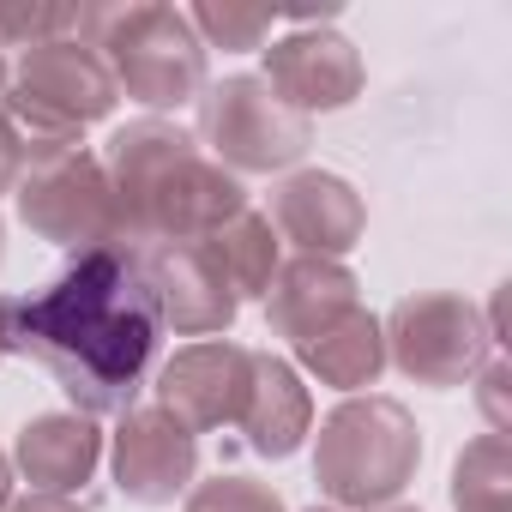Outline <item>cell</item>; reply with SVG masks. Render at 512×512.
Segmentation results:
<instances>
[{"label": "cell", "mask_w": 512, "mask_h": 512, "mask_svg": "<svg viewBox=\"0 0 512 512\" xmlns=\"http://www.w3.org/2000/svg\"><path fill=\"white\" fill-rule=\"evenodd\" d=\"M109 470H115V488L133 506H169L175 494H187L199 482V434H187L157 404H133L115 422Z\"/></svg>", "instance_id": "10"}, {"label": "cell", "mask_w": 512, "mask_h": 512, "mask_svg": "<svg viewBox=\"0 0 512 512\" xmlns=\"http://www.w3.org/2000/svg\"><path fill=\"white\" fill-rule=\"evenodd\" d=\"M7 506H13V458L0 452V512H7Z\"/></svg>", "instance_id": "26"}, {"label": "cell", "mask_w": 512, "mask_h": 512, "mask_svg": "<svg viewBox=\"0 0 512 512\" xmlns=\"http://www.w3.org/2000/svg\"><path fill=\"white\" fill-rule=\"evenodd\" d=\"M0 260H7V223H0Z\"/></svg>", "instance_id": "29"}, {"label": "cell", "mask_w": 512, "mask_h": 512, "mask_svg": "<svg viewBox=\"0 0 512 512\" xmlns=\"http://www.w3.org/2000/svg\"><path fill=\"white\" fill-rule=\"evenodd\" d=\"M247 374H253V350L247 344H229V338L181 344L163 362V374H157V410H169L187 434L235 428L241 398H247Z\"/></svg>", "instance_id": "11"}, {"label": "cell", "mask_w": 512, "mask_h": 512, "mask_svg": "<svg viewBox=\"0 0 512 512\" xmlns=\"http://www.w3.org/2000/svg\"><path fill=\"white\" fill-rule=\"evenodd\" d=\"M7 512H91V506H79L73 494H13Z\"/></svg>", "instance_id": "24"}, {"label": "cell", "mask_w": 512, "mask_h": 512, "mask_svg": "<svg viewBox=\"0 0 512 512\" xmlns=\"http://www.w3.org/2000/svg\"><path fill=\"white\" fill-rule=\"evenodd\" d=\"M247 452L260 458H296L302 440L314 434V398L302 386V368L272 356V350H253V374H247V398H241V416H235Z\"/></svg>", "instance_id": "14"}, {"label": "cell", "mask_w": 512, "mask_h": 512, "mask_svg": "<svg viewBox=\"0 0 512 512\" xmlns=\"http://www.w3.org/2000/svg\"><path fill=\"white\" fill-rule=\"evenodd\" d=\"M278 241H290L296 253H314V260H344V253L368 235V205L362 193L332 175V169H296L272 187V217Z\"/></svg>", "instance_id": "13"}, {"label": "cell", "mask_w": 512, "mask_h": 512, "mask_svg": "<svg viewBox=\"0 0 512 512\" xmlns=\"http://www.w3.org/2000/svg\"><path fill=\"white\" fill-rule=\"evenodd\" d=\"M380 338H386V368H398L404 380L434 386V392L476 380V368L488 362V320L476 302H464L452 290L404 296L380 320Z\"/></svg>", "instance_id": "8"}, {"label": "cell", "mask_w": 512, "mask_h": 512, "mask_svg": "<svg viewBox=\"0 0 512 512\" xmlns=\"http://www.w3.org/2000/svg\"><path fill=\"white\" fill-rule=\"evenodd\" d=\"M506 380H512V368H506V356L494 350V362L476 368V398H482V410H488V434H506Z\"/></svg>", "instance_id": "22"}, {"label": "cell", "mask_w": 512, "mask_h": 512, "mask_svg": "<svg viewBox=\"0 0 512 512\" xmlns=\"http://www.w3.org/2000/svg\"><path fill=\"white\" fill-rule=\"evenodd\" d=\"M109 187H115V247L145 253L169 241H205L217 223L247 211L241 175L211 163L199 139L163 115L127 121L109 139Z\"/></svg>", "instance_id": "2"}, {"label": "cell", "mask_w": 512, "mask_h": 512, "mask_svg": "<svg viewBox=\"0 0 512 512\" xmlns=\"http://www.w3.org/2000/svg\"><path fill=\"white\" fill-rule=\"evenodd\" d=\"M133 266L151 290V308L163 320V332L181 338H223L241 314V302L229 296V284L217 278V266L199 253V241H169V247H145L133 253Z\"/></svg>", "instance_id": "12"}, {"label": "cell", "mask_w": 512, "mask_h": 512, "mask_svg": "<svg viewBox=\"0 0 512 512\" xmlns=\"http://www.w3.org/2000/svg\"><path fill=\"white\" fill-rule=\"evenodd\" d=\"M13 464L31 482V494H79L103 464V428L79 410L31 416L13 440Z\"/></svg>", "instance_id": "16"}, {"label": "cell", "mask_w": 512, "mask_h": 512, "mask_svg": "<svg viewBox=\"0 0 512 512\" xmlns=\"http://www.w3.org/2000/svg\"><path fill=\"white\" fill-rule=\"evenodd\" d=\"M25 133L7 121V109H0V193H13L19 187V175H25Z\"/></svg>", "instance_id": "23"}, {"label": "cell", "mask_w": 512, "mask_h": 512, "mask_svg": "<svg viewBox=\"0 0 512 512\" xmlns=\"http://www.w3.org/2000/svg\"><path fill=\"white\" fill-rule=\"evenodd\" d=\"M79 43L109 67L115 97H133L145 109H181L205 91V43L193 37L187 13L163 0L79 7Z\"/></svg>", "instance_id": "4"}, {"label": "cell", "mask_w": 512, "mask_h": 512, "mask_svg": "<svg viewBox=\"0 0 512 512\" xmlns=\"http://www.w3.org/2000/svg\"><path fill=\"white\" fill-rule=\"evenodd\" d=\"M308 512H338V506H308Z\"/></svg>", "instance_id": "30"}, {"label": "cell", "mask_w": 512, "mask_h": 512, "mask_svg": "<svg viewBox=\"0 0 512 512\" xmlns=\"http://www.w3.org/2000/svg\"><path fill=\"white\" fill-rule=\"evenodd\" d=\"M362 55L344 31L332 25H308V31H284L266 49V85L284 109L308 115H338L362 97Z\"/></svg>", "instance_id": "9"}, {"label": "cell", "mask_w": 512, "mask_h": 512, "mask_svg": "<svg viewBox=\"0 0 512 512\" xmlns=\"http://www.w3.org/2000/svg\"><path fill=\"white\" fill-rule=\"evenodd\" d=\"M380 512H422V506H404V500H398V506H380Z\"/></svg>", "instance_id": "28"}, {"label": "cell", "mask_w": 512, "mask_h": 512, "mask_svg": "<svg viewBox=\"0 0 512 512\" xmlns=\"http://www.w3.org/2000/svg\"><path fill=\"white\" fill-rule=\"evenodd\" d=\"M187 512H284V500L253 476H211L187 488Z\"/></svg>", "instance_id": "21"}, {"label": "cell", "mask_w": 512, "mask_h": 512, "mask_svg": "<svg viewBox=\"0 0 512 512\" xmlns=\"http://www.w3.org/2000/svg\"><path fill=\"white\" fill-rule=\"evenodd\" d=\"M193 37L205 49H229V55H247V49H266L278 13L272 7H235V0H199V7H181Z\"/></svg>", "instance_id": "20"}, {"label": "cell", "mask_w": 512, "mask_h": 512, "mask_svg": "<svg viewBox=\"0 0 512 512\" xmlns=\"http://www.w3.org/2000/svg\"><path fill=\"white\" fill-rule=\"evenodd\" d=\"M296 362H302L320 386L356 398V392H368V386L386 374V338H380V320H374L368 308H350V314L332 320L320 338L296 344Z\"/></svg>", "instance_id": "17"}, {"label": "cell", "mask_w": 512, "mask_h": 512, "mask_svg": "<svg viewBox=\"0 0 512 512\" xmlns=\"http://www.w3.org/2000/svg\"><path fill=\"white\" fill-rule=\"evenodd\" d=\"M115 79L109 67L79 43V37H55L19 55L13 79H7V121L25 133V145H73L85 139V127L115 115Z\"/></svg>", "instance_id": "5"}, {"label": "cell", "mask_w": 512, "mask_h": 512, "mask_svg": "<svg viewBox=\"0 0 512 512\" xmlns=\"http://www.w3.org/2000/svg\"><path fill=\"white\" fill-rule=\"evenodd\" d=\"M163 320L133 253L97 247L37 296L13 302V350L43 362L79 416H127L151 380Z\"/></svg>", "instance_id": "1"}, {"label": "cell", "mask_w": 512, "mask_h": 512, "mask_svg": "<svg viewBox=\"0 0 512 512\" xmlns=\"http://www.w3.org/2000/svg\"><path fill=\"white\" fill-rule=\"evenodd\" d=\"M452 506L458 512H512V440L476 434L452 458Z\"/></svg>", "instance_id": "19"}, {"label": "cell", "mask_w": 512, "mask_h": 512, "mask_svg": "<svg viewBox=\"0 0 512 512\" xmlns=\"http://www.w3.org/2000/svg\"><path fill=\"white\" fill-rule=\"evenodd\" d=\"M199 253L217 266V278L229 284V296L235 302H253L260 296L266 302V290H272V278H278V229L260 217V211H235L229 223H217L205 241H199Z\"/></svg>", "instance_id": "18"}, {"label": "cell", "mask_w": 512, "mask_h": 512, "mask_svg": "<svg viewBox=\"0 0 512 512\" xmlns=\"http://www.w3.org/2000/svg\"><path fill=\"white\" fill-rule=\"evenodd\" d=\"M356 302V272L344 260H314V253H296V260L278 266L272 290H266V326L290 344L320 338L332 320H344Z\"/></svg>", "instance_id": "15"}, {"label": "cell", "mask_w": 512, "mask_h": 512, "mask_svg": "<svg viewBox=\"0 0 512 512\" xmlns=\"http://www.w3.org/2000/svg\"><path fill=\"white\" fill-rule=\"evenodd\" d=\"M422 464L416 416L386 392H356L320 416L314 434V482L338 512L398 506Z\"/></svg>", "instance_id": "3"}, {"label": "cell", "mask_w": 512, "mask_h": 512, "mask_svg": "<svg viewBox=\"0 0 512 512\" xmlns=\"http://www.w3.org/2000/svg\"><path fill=\"white\" fill-rule=\"evenodd\" d=\"M13 199H19V223L43 235L49 247H67V253L115 247V187H109L103 157L85 139L31 145Z\"/></svg>", "instance_id": "6"}, {"label": "cell", "mask_w": 512, "mask_h": 512, "mask_svg": "<svg viewBox=\"0 0 512 512\" xmlns=\"http://www.w3.org/2000/svg\"><path fill=\"white\" fill-rule=\"evenodd\" d=\"M13 296H0V362H13Z\"/></svg>", "instance_id": "25"}, {"label": "cell", "mask_w": 512, "mask_h": 512, "mask_svg": "<svg viewBox=\"0 0 512 512\" xmlns=\"http://www.w3.org/2000/svg\"><path fill=\"white\" fill-rule=\"evenodd\" d=\"M7 79H13V67H7V55H0V97H7Z\"/></svg>", "instance_id": "27"}, {"label": "cell", "mask_w": 512, "mask_h": 512, "mask_svg": "<svg viewBox=\"0 0 512 512\" xmlns=\"http://www.w3.org/2000/svg\"><path fill=\"white\" fill-rule=\"evenodd\" d=\"M199 151L223 163L229 175H272L296 169L314 145V127L272 97L260 73H229L199 91Z\"/></svg>", "instance_id": "7"}]
</instances>
